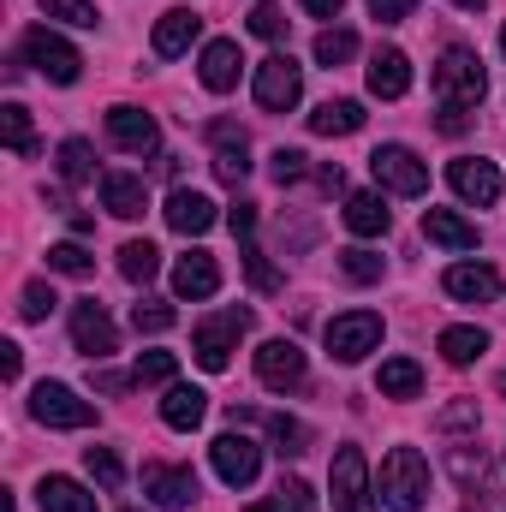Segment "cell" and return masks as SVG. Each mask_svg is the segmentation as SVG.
Listing matches in <instances>:
<instances>
[{
  "mask_svg": "<svg viewBox=\"0 0 506 512\" xmlns=\"http://www.w3.org/2000/svg\"><path fill=\"white\" fill-rule=\"evenodd\" d=\"M381 501L393 512H423V501H429V465H423L417 447H393L381 459Z\"/></svg>",
  "mask_w": 506,
  "mask_h": 512,
  "instance_id": "1",
  "label": "cell"
},
{
  "mask_svg": "<svg viewBox=\"0 0 506 512\" xmlns=\"http://www.w3.org/2000/svg\"><path fill=\"white\" fill-rule=\"evenodd\" d=\"M435 90H441V108H477L489 96V78H483V60L471 48H447L441 66H435Z\"/></svg>",
  "mask_w": 506,
  "mask_h": 512,
  "instance_id": "2",
  "label": "cell"
},
{
  "mask_svg": "<svg viewBox=\"0 0 506 512\" xmlns=\"http://www.w3.org/2000/svg\"><path fill=\"white\" fill-rule=\"evenodd\" d=\"M245 328H251V310H221V316L197 322V334H191L197 364H203L209 376H221V370L233 364V352H239V334H245Z\"/></svg>",
  "mask_w": 506,
  "mask_h": 512,
  "instance_id": "3",
  "label": "cell"
},
{
  "mask_svg": "<svg viewBox=\"0 0 506 512\" xmlns=\"http://www.w3.org/2000/svg\"><path fill=\"white\" fill-rule=\"evenodd\" d=\"M24 60H30L48 84H78V72H84V54H78L66 36H54L48 24L24 30Z\"/></svg>",
  "mask_w": 506,
  "mask_h": 512,
  "instance_id": "4",
  "label": "cell"
},
{
  "mask_svg": "<svg viewBox=\"0 0 506 512\" xmlns=\"http://www.w3.org/2000/svg\"><path fill=\"white\" fill-rule=\"evenodd\" d=\"M322 340H328V352H334L340 364H358V358H370L381 346V316L376 310H346V316H334V322L322 328Z\"/></svg>",
  "mask_w": 506,
  "mask_h": 512,
  "instance_id": "5",
  "label": "cell"
},
{
  "mask_svg": "<svg viewBox=\"0 0 506 512\" xmlns=\"http://www.w3.org/2000/svg\"><path fill=\"white\" fill-rule=\"evenodd\" d=\"M30 417L48 423V429H90V423H96V405L78 399L66 382H36V393H30Z\"/></svg>",
  "mask_w": 506,
  "mask_h": 512,
  "instance_id": "6",
  "label": "cell"
},
{
  "mask_svg": "<svg viewBox=\"0 0 506 512\" xmlns=\"http://www.w3.org/2000/svg\"><path fill=\"white\" fill-rule=\"evenodd\" d=\"M370 173H376L381 191H393V197H423L429 191V167L405 143H381L376 155H370Z\"/></svg>",
  "mask_w": 506,
  "mask_h": 512,
  "instance_id": "7",
  "label": "cell"
},
{
  "mask_svg": "<svg viewBox=\"0 0 506 512\" xmlns=\"http://www.w3.org/2000/svg\"><path fill=\"white\" fill-rule=\"evenodd\" d=\"M298 96H304V72H298V60H292V54H268V60L256 66V108L286 114V108H298Z\"/></svg>",
  "mask_w": 506,
  "mask_h": 512,
  "instance_id": "8",
  "label": "cell"
},
{
  "mask_svg": "<svg viewBox=\"0 0 506 512\" xmlns=\"http://www.w3.org/2000/svg\"><path fill=\"white\" fill-rule=\"evenodd\" d=\"M209 459H215V477L227 489H245V483H256V471H262V447H256L251 435H239V429L215 435L209 441Z\"/></svg>",
  "mask_w": 506,
  "mask_h": 512,
  "instance_id": "9",
  "label": "cell"
},
{
  "mask_svg": "<svg viewBox=\"0 0 506 512\" xmlns=\"http://www.w3.org/2000/svg\"><path fill=\"white\" fill-rule=\"evenodd\" d=\"M334 512H376V495H370V465L358 447H340L334 453Z\"/></svg>",
  "mask_w": 506,
  "mask_h": 512,
  "instance_id": "10",
  "label": "cell"
},
{
  "mask_svg": "<svg viewBox=\"0 0 506 512\" xmlns=\"http://www.w3.org/2000/svg\"><path fill=\"white\" fill-rule=\"evenodd\" d=\"M72 340H78V352H90L96 364L120 352V328L108 322V310H102L96 298H84V304H72Z\"/></svg>",
  "mask_w": 506,
  "mask_h": 512,
  "instance_id": "11",
  "label": "cell"
},
{
  "mask_svg": "<svg viewBox=\"0 0 506 512\" xmlns=\"http://www.w3.org/2000/svg\"><path fill=\"white\" fill-rule=\"evenodd\" d=\"M447 185L465 197V203H477V209H489V203H501V167L495 161H477V155H459L453 167H447Z\"/></svg>",
  "mask_w": 506,
  "mask_h": 512,
  "instance_id": "12",
  "label": "cell"
},
{
  "mask_svg": "<svg viewBox=\"0 0 506 512\" xmlns=\"http://www.w3.org/2000/svg\"><path fill=\"white\" fill-rule=\"evenodd\" d=\"M143 495L161 512H185L197 501V477L185 465H143Z\"/></svg>",
  "mask_w": 506,
  "mask_h": 512,
  "instance_id": "13",
  "label": "cell"
},
{
  "mask_svg": "<svg viewBox=\"0 0 506 512\" xmlns=\"http://www.w3.org/2000/svg\"><path fill=\"white\" fill-rule=\"evenodd\" d=\"M256 376H262V387L286 393L304 382V352L292 340H268V346H256Z\"/></svg>",
  "mask_w": 506,
  "mask_h": 512,
  "instance_id": "14",
  "label": "cell"
},
{
  "mask_svg": "<svg viewBox=\"0 0 506 512\" xmlns=\"http://www.w3.org/2000/svg\"><path fill=\"white\" fill-rule=\"evenodd\" d=\"M173 292L179 298H191V304H203V298H215L221 292V262L209 251H191L173 262Z\"/></svg>",
  "mask_w": 506,
  "mask_h": 512,
  "instance_id": "15",
  "label": "cell"
},
{
  "mask_svg": "<svg viewBox=\"0 0 506 512\" xmlns=\"http://www.w3.org/2000/svg\"><path fill=\"white\" fill-rule=\"evenodd\" d=\"M441 286H447L453 298H465V304H495V298H501V274H495L489 262H453V268L441 274Z\"/></svg>",
  "mask_w": 506,
  "mask_h": 512,
  "instance_id": "16",
  "label": "cell"
},
{
  "mask_svg": "<svg viewBox=\"0 0 506 512\" xmlns=\"http://www.w3.org/2000/svg\"><path fill=\"white\" fill-rule=\"evenodd\" d=\"M108 137L120 149H131V155H155L161 149V126L143 108H108Z\"/></svg>",
  "mask_w": 506,
  "mask_h": 512,
  "instance_id": "17",
  "label": "cell"
},
{
  "mask_svg": "<svg viewBox=\"0 0 506 512\" xmlns=\"http://www.w3.org/2000/svg\"><path fill=\"white\" fill-rule=\"evenodd\" d=\"M167 227H173V233H185V239H203V233L215 227V203H209L203 191L179 185V191L167 197Z\"/></svg>",
  "mask_w": 506,
  "mask_h": 512,
  "instance_id": "18",
  "label": "cell"
},
{
  "mask_svg": "<svg viewBox=\"0 0 506 512\" xmlns=\"http://www.w3.org/2000/svg\"><path fill=\"white\" fill-rule=\"evenodd\" d=\"M209 137H215V173H221V185H245V173H251L245 131L227 126V120H215V126H209Z\"/></svg>",
  "mask_w": 506,
  "mask_h": 512,
  "instance_id": "19",
  "label": "cell"
},
{
  "mask_svg": "<svg viewBox=\"0 0 506 512\" xmlns=\"http://www.w3.org/2000/svg\"><path fill=\"white\" fill-rule=\"evenodd\" d=\"M203 417H209V393H203V387H191V382H173V387H167V399H161V423H167V429L191 435Z\"/></svg>",
  "mask_w": 506,
  "mask_h": 512,
  "instance_id": "20",
  "label": "cell"
},
{
  "mask_svg": "<svg viewBox=\"0 0 506 512\" xmlns=\"http://www.w3.org/2000/svg\"><path fill=\"white\" fill-rule=\"evenodd\" d=\"M197 36H203V18H197V12H185V6H173V12H161V18H155V54H161V60H179Z\"/></svg>",
  "mask_w": 506,
  "mask_h": 512,
  "instance_id": "21",
  "label": "cell"
},
{
  "mask_svg": "<svg viewBox=\"0 0 506 512\" xmlns=\"http://www.w3.org/2000/svg\"><path fill=\"white\" fill-rule=\"evenodd\" d=\"M239 66H245V54H239V42H209L203 48V66H197V78H203V90H215V96H227L233 84H239Z\"/></svg>",
  "mask_w": 506,
  "mask_h": 512,
  "instance_id": "22",
  "label": "cell"
},
{
  "mask_svg": "<svg viewBox=\"0 0 506 512\" xmlns=\"http://www.w3.org/2000/svg\"><path fill=\"white\" fill-rule=\"evenodd\" d=\"M102 209L120 215V221H137V215L149 209L143 179H137V173H102Z\"/></svg>",
  "mask_w": 506,
  "mask_h": 512,
  "instance_id": "23",
  "label": "cell"
},
{
  "mask_svg": "<svg viewBox=\"0 0 506 512\" xmlns=\"http://www.w3.org/2000/svg\"><path fill=\"white\" fill-rule=\"evenodd\" d=\"M411 90V60L399 54V48H381L376 60H370V96L381 102H399Z\"/></svg>",
  "mask_w": 506,
  "mask_h": 512,
  "instance_id": "24",
  "label": "cell"
},
{
  "mask_svg": "<svg viewBox=\"0 0 506 512\" xmlns=\"http://www.w3.org/2000/svg\"><path fill=\"white\" fill-rule=\"evenodd\" d=\"M423 233L435 245H447V251H477V227L465 215H453V209H423Z\"/></svg>",
  "mask_w": 506,
  "mask_h": 512,
  "instance_id": "25",
  "label": "cell"
},
{
  "mask_svg": "<svg viewBox=\"0 0 506 512\" xmlns=\"http://www.w3.org/2000/svg\"><path fill=\"white\" fill-rule=\"evenodd\" d=\"M310 131H316V137H352V131H364V102H352V96L322 102V108L310 114Z\"/></svg>",
  "mask_w": 506,
  "mask_h": 512,
  "instance_id": "26",
  "label": "cell"
},
{
  "mask_svg": "<svg viewBox=\"0 0 506 512\" xmlns=\"http://www.w3.org/2000/svg\"><path fill=\"white\" fill-rule=\"evenodd\" d=\"M36 507L42 512H96V495L84 483H72V477H42Z\"/></svg>",
  "mask_w": 506,
  "mask_h": 512,
  "instance_id": "27",
  "label": "cell"
},
{
  "mask_svg": "<svg viewBox=\"0 0 506 512\" xmlns=\"http://www.w3.org/2000/svg\"><path fill=\"white\" fill-rule=\"evenodd\" d=\"M387 221H393V215H387V203H381L376 191H352V197H346V227H352L358 239H381Z\"/></svg>",
  "mask_w": 506,
  "mask_h": 512,
  "instance_id": "28",
  "label": "cell"
},
{
  "mask_svg": "<svg viewBox=\"0 0 506 512\" xmlns=\"http://www.w3.org/2000/svg\"><path fill=\"white\" fill-rule=\"evenodd\" d=\"M435 346H441L447 364H477V358L489 352V334H483V328H441Z\"/></svg>",
  "mask_w": 506,
  "mask_h": 512,
  "instance_id": "29",
  "label": "cell"
},
{
  "mask_svg": "<svg viewBox=\"0 0 506 512\" xmlns=\"http://www.w3.org/2000/svg\"><path fill=\"white\" fill-rule=\"evenodd\" d=\"M376 387L387 399H417V387H423V370H417V358H387L381 364Z\"/></svg>",
  "mask_w": 506,
  "mask_h": 512,
  "instance_id": "30",
  "label": "cell"
},
{
  "mask_svg": "<svg viewBox=\"0 0 506 512\" xmlns=\"http://www.w3.org/2000/svg\"><path fill=\"white\" fill-rule=\"evenodd\" d=\"M155 268H161V251H155L149 239H131V245H120V274H126L131 286H149V280H155Z\"/></svg>",
  "mask_w": 506,
  "mask_h": 512,
  "instance_id": "31",
  "label": "cell"
},
{
  "mask_svg": "<svg viewBox=\"0 0 506 512\" xmlns=\"http://www.w3.org/2000/svg\"><path fill=\"white\" fill-rule=\"evenodd\" d=\"M60 179H66V185L96 179V155H90V143H84V137H66V143H60Z\"/></svg>",
  "mask_w": 506,
  "mask_h": 512,
  "instance_id": "32",
  "label": "cell"
},
{
  "mask_svg": "<svg viewBox=\"0 0 506 512\" xmlns=\"http://www.w3.org/2000/svg\"><path fill=\"white\" fill-rule=\"evenodd\" d=\"M179 316H173V304H161V298H143V304H131V328L137 334H167Z\"/></svg>",
  "mask_w": 506,
  "mask_h": 512,
  "instance_id": "33",
  "label": "cell"
},
{
  "mask_svg": "<svg viewBox=\"0 0 506 512\" xmlns=\"http://www.w3.org/2000/svg\"><path fill=\"white\" fill-rule=\"evenodd\" d=\"M84 471H90L102 489H120V483H126V465L114 459V447H84Z\"/></svg>",
  "mask_w": 506,
  "mask_h": 512,
  "instance_id": "34",
  "label": "cell"
},
{
  "mask_svg": "<svg viewBox=\"0 0 506 512\" xmlns=\"http://www.w3.org/2000/svg\"><path fill=\"white\" fill-rule=\"evenodd\" d=\"M0 131H6V143H12L18 155H36V143H30V108L6 102V108H0Z\"/></svg>",
  "mask_w": 506,
  "mask_h": 512,
  "instance_id": "35",
  "label": "cell"
},
{
  "mask_svg": "<svg viewBox=\"0 0 506 512\" xmlns=\"http://www.w3.org/2000/svg\"><path fill=\"white\" fill-rule=\"evenodd\" d=\"M352 54H358V36H352V30H322V36H316V60H322V66H346Z\"/></svg>",
  "mask_w": 506,
  "mask_h": 512,
  "instance_id": "36",
  "label": "cell"
},
{
  "mask_svg": "<svg viewBox=\"0 0 506 512\" xmlns=\"http://www.w3.org/2000/svg\"><path fill=\"white\" fill-rule=\"evenodd\" d=\"M60 298H54V286H42V280H30L24 286V298H18V316L24 322H48V310H54Z\"/></svg>",
  "mask_w": 506,
  "mask_h": 512,
  "instance_id": "37",
  "label": "cell"
},
{
  "mask_svg": "<svg viewBox=\"0 0 506 512\" xmlns=\"http://www.w3.org/2000/svg\"><path fill=\"white\" fill-rule=\"evenodd\" d=\"M262 423H268V435L280 441V453H304V447H310V429H304L298 417H262Z\"/></svg>",
  "mask_w": 506,
  "mask_h": 512,
  "instance_id": "38",
  "label": "cell"
},
{
  "mask_svg": "<svg viewBox=\"0 0 506 512\" xmlns=\"http://www.w3.org/2000/svg\"><path fill=\"white\" fill-rule=\"evenodd\" d=\"M42 12L78 24V30H96V0H42Z\"/></svg>",
  "mask_w": 506,
  "mask_h": 512,
  "instance_id": "39",
  "label": "cell"
},
{
  "mask_svg": "<svg viewBox=\"0 0 506 512\" xmlns=\"http://www.w3.org/2000/svg\"><path fill=\"white\" fill-rule=\"evenodd\" d=\"M48 268H54V274H78V280H84V274L96 268V256L84 251V245H54V251H48Z\"/></svg>",
  "mask_w": 506,
  "mask_h": 512,
  "instance_id": "40",
  "label": "cell"
},
{
  "mask_svg": "<svg viewBox=\"0 0 506 512\" xmlns=\"http://www.w3.org/2000/svg\"><path fill=\"white\" fill-rule=\"evenodd\" d=\"M340 274L358 280V286H370V280H381V256L376 251H340Z\"/></svg>",
  "mask_w": 506,
  "mask_h": 512,
  "instance_id": "41",
  "label": "cell"
},
{
  "mask_svg": "<svg viewBox=\"0 0 506 512\" xmlns=\"http://www.w3.org/2000/svg\"><path fill=\"white\" fill-rule=\"evenodd\" d=\"M179 376V358L173 352H143L137 358V382H173Z\"/></svg>",
  "mask_w": 506,
  "mask_h": 512,
  "instance_id": "42",
  "label": "cell"
},
{
  "mask_svg": "<svg viewBox=\"0 0 506 512\" xmlns=\"http://www.w3.org/2000/svg\"><path fill=\"white\" fill-rule=\"evenodd\" d=\"M304 149H274V161H268V173H274V185H292V179H304Z\"/></svg>",
  "mask_w": 506,
  "mask_h": 512,
  "instance_id": "43",
  "label": "cell"
},
{
  "mask_svg": "<svg viewBox=\"0 0 506 512\" xmlns=\"http://www.w3.org/2000/svg\"><path fill=\"white\" fill-rule=\"evenodd\" d=\"M251 30L262 36V42H280V36H286V12H280V6H256Z\"/></svg>",
  "mask_w": 506,
  "mask_h": 512,
  "instance_id": "44",
  "label": "cell"
},
{
  "mask_svg": "<svg viewBox=\"0 0 506 512\" xmlns=\"http://www.w3.org/2000/svg\"><path fill=\"white\" fill-rule=\"evenodd\" d=\"M274 495H280V501H274L280 512H310V489H304L298 477H280V489H274Z\"/></svg>",
  "mask_w": 506,
  "mask_h": 512,
  "instance_id": "45",
  "label": "cell"
},
{
  "mask_svg": "<svg viewBox=\"0 0 506 512\" xmlns=\"http://www.w3.org/2000/svg\"><path fill=\"white\" fill-rule=\"evenodd\" d=\"M245 268H251V286H262V292H274V286H280V274L262 262V251H256L251 239H245Z\"/></svg>",
  "mask_w": 506,
  "mask_h": 512,
  "instance_id": "46",
  "label": "cell"
},
{
  "mask_svg": "<svg viewBox=\"0 0 506 512\" xmlns=\"http://www.w3.org/2000/svg\"><path fill=\"white\" fill-rule=\"evenodd\" d=\"M227 227H233L239 239H251L256 233V203H233V209H227Z\"/></svg>",
  "mask_w": 506,
  "mask_h": 512,
  "instance_id": "47",
  "label": "cell"
},
{
  "mask_svg": "<svg viewBox=\"0 0 506 512\" xmlns=\"http://www.w3.org/2000/svg\"><path fill=\"white\" fill-rule=\"evenodd\" d=\"M411 6H417V0H370V12H376L381 24H399V18H411Z\"/></svg>",
  "mask_w": 506,
  "mask_h": 512,
  "instance_id": "48",
  "label": "cell"
},
{
  "mask_svg": "<svg viewBox=\"0 0 506 512\" xmlns=\"http://www.w3.org/2000/svg\"><path fill=\"white\" fill-rule=\"evenodd\" d=\"M435 126L447 131V137H459V131L471 126V114H465V108H441V114H435Z\"/></svg>",
  "mask_w": 506,
  "mask_h": 512,
  "instance_id": "49",
  "label": "cell"
},
{
  "mask_svg": "<svg viewBox=\"0 0 506 512\" xmlns=\"http://www.w3.org/2000/svg\"><path fill=\"white\" fill-rule=\"evenodd\" d=\"M18 370H24V352L6 340V346H0V376H6V382H18Z\"/></svg>",
  "mask_w": 506,
  "mask_h": 512,
  "instance_id": "50",
  "label": "cell"
},
{
  "mask_svg": "<svg viewBox=\"0 0 506 512\" xmlns=\"http://www.w3.org/2000/svg\"><path fill=\"white\" fill-rule=\"evenodd\" d=\"M441 423H447V429H459V423H477V405H453V411H441Z\"/></svg>",
  "mask_w": 506,
  "mask_h": 512,
  "instance_id": "51",
  "label": "cell"
},
{
  "mask_svg": "<svg viewBox=\"0 0 506 512\" xmlns=\"http://www.w3.org/2000/svg\"><path fill=\"white\" fill-rule=\"evenodd\" d=\"M310 18H340V0H298Z\"/></svg>",
  "mask_w": 506,
  "mask_h": 512,
  "instance_id": "52",
  "label": "cell"
},
{
  "mask_svg": "<svg viewBox=\"0 0 506 512\" xmlns=\"http://www.w3.org/2000/svg\"><path fill=\"white\" fill-rule=\"evenodd\" d=\"M316 179H322V191H340V185H346V173H340V167H322Z\"/></svg>",
  "mask_w": 506,
  "mask_h": 512,
  "instance_id": "53",
  "label": "cell"
},
{
  "mask_svg": "<svg viewBox=\"0 0 506 512\" xmlns=\"http://www.w3.org/2000/svg\"><path fill=\"white\" fill-rule=\"evenodd\" d=\"M453 6H459V12H483L489 0H453Z\"/></svg>",
  "mask_w": 506,
  "mask_h": 512,
  "instance_id": "54",
  "label": "cell"
},
{
  "mask_svg": "<svg viewBox=\"0 0 506 512\" xmlns=\"http://www.w3.org/2000/svg\"><path fill=\"white\" fill-rule=\"evenodd\" d=\"M245 512H280V507H245Z\"/></svg>",
  "mask_w": 506,
  "mask_h": 512,
  "instance_id": "55",
  "label": "cell"
},
{
  "mask_svg": "<svg viewBox=\"0 0 506 512\" xmlns=\"http://www.w3.org/2000/svg\"><path fill=\"white\" fill-rule=\"evenodd\" d=\"M501 54H506V24H501Z\"/></svg>",
  "mask_w": 506,
  "mask_h": 512,
  "instance_id": "56",
  "label": "cell"
}]
</instances>
